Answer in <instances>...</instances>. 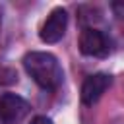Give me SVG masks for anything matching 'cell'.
Instances as JSON below:
<instances>
[{"label": "cell", "mask_w": 124, "mask_h": 124, "mask_svg": "<svg viewBox=\"0 0 124 124\" xmlns=\"http://www.w3.org/2000/svg\"><path fill=\"white\" fill-rule=\"evenodd\" d=\"M29 114V103L14 93H4L0 97V120L4 124H19Z\"/></svg>", "instance_id": "2"}, {"label": "cell", "mask_w": 124, "mask_h": 124, "mask_svg": "<svg viewBox=\"0 0 124 124\" xmlns=\"http://www.w3.org/2000/svg\"><path fill=\"white\" fill-rule=\"evenodd\" d=\"M79 50L85 56H107L110 50L108 39L105 37V33H101L99 29H83L79 35Z\"/></svg>", "instance_id": "4"}, {"label": "cell", "mask_w": 124, "mask_h": 124, "mask_svg": "<svg viewBox=\"0 0 124 124\" xmlns=\"http://www.w3.org/2000/svg\"><path fill=\"white\" fill-rule=\"evenodd\" d=\"M23 68L37 85H41L43 89H48V91L58 89L62 83V78H64L56 56L50 52H39V50L27 52L23 56Z\"/></svg>", "instance_id": "1"}, {"label": "cell", "mask_w": 124, "mask_h": 124, "mask_svg": "<svg viewBox=\"0 0 124 124\" xmlns=\"http://www.w3.org/2000/svg\"><path fill=\"white\" fill-rule=\"evenodd\" d=\"M108 85H110V76H107V74L89 76L81 85V103L83 105H93L95 101L101 99V95L108 89Z\"/></svg>", "instance_id": "5"}, {"label": "cell", "mask_w": 124, "mask_h": 124, "mask_svg": "<svg viewBox=\"0 0 124 124\" xmlns=\"http://www.w3.org/2000/svg\"><path fill=\"white\" fill-rule=\"evenodd\" d=\"M66 25H68V14L64 8H54L50 12V16L46 17V21L41 27V41L43 43H58L64 33H66Z\"/></svg>", "instance_id": "3"}, {"label": "cell", "mask_w": 124, "mask_h": 124, "mask_svg": "<svg viewBox=\"0 0 124 124\" xmlns=\"http://www.w3.org/2000/svg\"><path fill=\"white\" fill-rule=\"evenodd\" d=\"M0 25H2V16H0Z\"/></svg>", "instance_id": "7"}, {"label": "cell", "mask_w": 124, "mask_h": 124, "mask_svg": "<svg viewBox=\"0 0 124 124\" xmlns=\"http://www.w3.org/2000/svg\"><path fill=\"white\" fill-rule=\"evenodd\" d=\"M31 124H52V120L46 118V116H35V118L31 120Z\"/></svg>", "instance_id": "6"}]
</instances>
